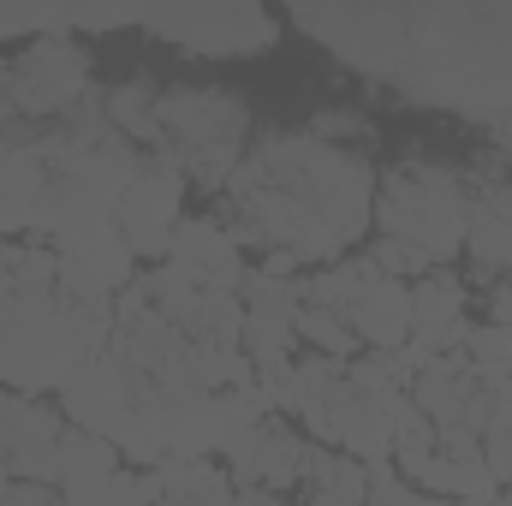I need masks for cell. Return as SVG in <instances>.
Returning a JSON list of instances; mask_svg holds the SVG:
<instances>
[{
  "label": "cell",
  "mask_w": 512,
  "mask_h": 506,
  "mask_svg": "<svg viewBox=\"0 0 512 506\" xmlns=\"http://www.w3.org/2000/svg\"><path fill=\"white\" fill-rule=\"evenodd\" d=\"M376 167L358 149H334L310 131L262 126L227 185V233L256 251H292L298 262H340L370 227Z\"/></svg>",
  "instance_id": "cell-1"
},
{
  "label": "cell",
  "mask_w": 512,
  "mask_h": 506,
  "mask_svg": "<svg viewBox=\"0 0 512 506\" xmlns=\"http://www.w3.org/2000/svg\"><path fill=\"white\" fill-rule=\"evenodd\" d=\"M155 143H167L161 155L185 173V185L227 191L251 143V114L221 84H167L155 102Z\"/></svg>",
  "instance_id": "cell-2"
},
{
  "label": "cell",
  "mask_w": 512,
  "mask_h": 506,
  "mask_svg": "<svg viewBox=\"0 0 512 506\" xmlns=\"http://www.w3.org/2000/svg\"><path fill=\"white\" fill-rule=\"evenodd\" d=\"M370 221L382 227V239H399L417 256H429L435 268H447L465 251V227H471V191L459 167L441 161H399L376 179V209Z\"/></svg>",
  "instance_id": "cell-3"
},
{
  "label": "cell",
  "mask_w": 512,
  "mask_h": 506,
  "mask_svg": "<svg viewBox=\"0 0 512 506\" xmlns=\"http://www.w3.org/2000/svg\"><path fill=\"white\" fill-rule=\"evenodd\" d=\"M292 24L316 42L334 48V60L358 66L364 78H399L411 36H405V6H298Z\"/></svg>",
  "instance_id": "cell-4"
},
{
  "label": "cell",
  "mask_w": 512,
  "mask_h": 506,
  "mask_svg": "<svg viewBox=\"0 0 512 506\" xmlns=\"http://www.w3.org/2000/svg\"><path fill=\"white\" fill-rule=\"evenodd\" d=\"M90 48L78 36H42L12 60V90L6 108L30 126H54L66 120L84 96H90Z\"/></svg>",
  "instance_id": "cell-5"
},
{
  "label": "cell",
  "mask_w": 512,
  "mask_h": 506,
  "mask_svg": "<svg viewBox=\"0 0 512 506\" xmlns=\"http://www.w3.org/2000/svg\"><path fill=\"white\" fill-rule=\"evenodd\" d=\"M149 36L179 42L185 54L233 60V54H268L280 42V18L262 6H179V12H149Z\"/></svg>",
  "instance_id": "cell-6"
},
{
  "label": "cell",
  "mask_w": 512,
  "mask_h": 506,
  "mask_svg": "<svg viewBox=\"0 0 512 506\" xmlns=\"http://www.w3.org/2000/svg\"><path fill=\"white\" fill-rule=\"evenodd\" d=\"M179 209H185V173H179L167 155H149V161L137 167V179L126 185L120 209H114V227H120V239L131 245L137 262H155V268L167 262L173 227L185 221Z\"/></svg>",
  "instance_id": "cell-7"
},
{
  "label": "cell",
  "mask_w": 512,
  "mask_h": 506,
  "mask_svg": "<svg viewBox=\"0 0 512 506\" xmlns=\"http://www.w3.org/2000/svg\"><path fill=\"white\" fill-rule=\"evenodd\" d=\"M465 191H471V227H465V256L483 280H507L512 274V161L501 149H483L465 167Z\"/></svg>",
  "instance_id": "cell-8"
},
{
  "label": "cell",
  "mask_w": 512,
  "mask_h": 506,
  "mask_svg": "<svg viewBox=\"0 0 512 506\" xmlns=\"http://www.w3.org/2000/svg\"><path fill=\"white\" fill-rule=\"evenodd\" d=\"M60 399H66V423L72 429H90V435H102V441H126L131 435V417H137V376H131L120 358H108V352H96V358H84L66 387H60Z\"/></svg>",
  "instance_id": "cell-9"
},
{
  "label": "cell",
  "mask_w": 512,
  "mask_h": 506,
  "mask_svg": "<svg viewBox=\"0 0 512 506\" xmlns=\"http://www.w3.org/2000/svg\"><path fill=\"white\" fill-rule=\"evenodd\" d=\"M66 417L30 393H0V459L12 465V483H54V453H60Z\"/></svg>",
  "instance_id": "cell-10"
},
{
  "label": "cell",
  "mask_w": 512,
  "mask_h": 506,
  "mask_svg": "<svg viewBox=\"0 0 512 506\" xmlns=\"http://www.w3.org/2000/svg\"><path fill=\"white\" fill-rule=\"evenodd\" d=\"M304 447H310L304 429H292L286 417H262L221 465H227L233 489H274V495H292V489H298Z\"/></svg>",
  "instance_id": "cell-11"
},
{
  "label": "cell",
  "mask_w": 512,
  "mask_h": 506,
  "mask_svg": "<svg viewBox=\"0 0 512 506\" xmlns=\"http://www.w3.org/2000/svg\"><path fill=\"white\" fill-rule=\"evenodd\" d=\"M465 310H471V292L453 268H429L423 280H411V340H423L435 358L465 352V340L477 328Z\"/></svg>",
  "instance_id": "cell-12"
},
{
  "label": "cell",
  "mask_w": 512,
  "mask_h": 506,
  "mask_svg": "<svg viewBox=\"0 0 512 506\" xmlns=\"http://www.w3.org/2000/svg\"><path fill=\"white\" fill-rule=\"evenodd\" d=\"M167 262H173V268H185V274H197V280H203V286H215V292H239V286H245V256H239V239H233L221 221H209V215H185V221L173 227Z\"/></svg>",
  "instance_id": "cell-13"
},
{
  "label": "cell",
  "mask_w": 512,
  "mask_h": 506,
  "mask_svg": "<svg viewBox=\"0 0 512 506\" xmlns=\"http://www.w3.org/2000/svg\"><path fill=\"white\" fill-rule=\"evenodd\" d=\"M120 471H126V459H120L114 441H102V435L66 423L60 453H54V489L66 495V506H96L108 489H114Z\"/></svg>",
  "instance_id": "cell-14"
},
{
  "label": "cell",
  "mask_w": 512,
  "mask_h": 506,
  "mask_svg": "<svg viewBox=\"0 0 512 506\" xmlns=\"http://www.w3.org/2000/svg\"><path fill=\"white\" fill-rule=\"evenodd\" d=\"M60 286V256L42 239H0V322L30 304V298H54Z\"/></svg>",
  "instance_id": "cell-15"
},
{
  "label": "cell",
  "mask_w": 512,
  "mask_h": 506,
  "mask_svg": "<svg viewBox=\"0 0 512 506\" xmlns=\"http://www.w3.org/2000/svg\"><path fill=\"white\" fill-rule=\"evenodd\" d=\"M346 322H352V334H358L364 352H399L411 340V286L382 274Z\"/></svg>",
  "instance_id": "cell-16"
},
{
  "label": "cell",
  "mask_w": 512,
  "mask_h": 506,
  "mask_svg": "<svg viewBox=\"0 0 512 506\" xmlns=\"http://www.w3.org/2000/svg\"><path fill=\"white\" fill-rule=\"evenodd\" d=\"M364 483H370V471L358 459H346L340 447H316V441L304 447V465H298L304 506H370Z\"/></svg>",
  "instance_id": "cell-17"
},
{
  "label": "cell",
  "mask_w": 512,
  "mask_h": 506,
  "mask_svg": "<svg viewBox=\"0 0 512 506\" xmlns=\"http://www.w3.org/2000/svg\"><path fill=\"white\" fill-rule=\"evenodd\" d=\"M155 483H161L167 506H233V495H239L227 465H215V459H161Z\"/></svg>",
  "instance_id": "cell-18"
},
{
  "label": "cell",
  "mask_w": 512,
  "mask_h": 506,
  "mask_svg": "<svg viewBox=\"0 0 512 506\" xmlns=\"http://www.w3.org/2000/svg\"><path fill=\"white\" fill-rule=\"evenodd\" d=\"M376 280H382V268L370 262V251L364 256L352 251V256H340V262H328V268H316V274L304 280V304H322V310H334V316H352Z\"/></svg>",
  "instance_id": "cell-19"
},
{
  "label": "cell",
  "mask_w": 512,
  "mask_h": 506,
  "mask_svg": "<svg viewBox=\"0 0 512 506\" xmlns=\"http://www.w3.org/2000/svg\"><path fill=\"white\" fill-rule=\"evenodd\" d=\"M155 102H161V84L149 72H131L120 84L102 90V108H108V126L120 131L126 143H155Z\"/></svg>",
  "instance_id": "cell-20"
},
{
  "label": "cell",
  "mask_w": 512,
  "mask_h": 506,
  "mask_svg": "<svg viewBox=\"0 0 512 506\" xmlns=\"http://www.w3.org/2000/svg\"><path fill=\"white\" fill-rule=\"evenodd\" d=\"M298 346L304 352H322V358H340V364H352L364 352L358 334H352V322L334 316V310H322V304H304L298 310Z\"/></svg>",
  "instance_id": "cell-21"
},
{
  "label": "cell",
  "mask_w": 512,
  "mask_h": 506,
  "mask_svg": "<svg viewBox=\"0 0 512 506\" xmlns=\"http://www.w3.org/2000/svg\"><path fill=\"white\" fill-rule=\"evenodd\" d=\"M310 137H322V143H376V120L370 114H358V108H328V114H316V126Z\"/></svg>",
  "instance_id": "cell-22"
},
{
  "label": "cell",
  "mask_w": 512,
  "mask_h": 506,
  "mask_svg": "<svg viewBox=\"0 0 512 506\" xmlns=\"http://www.w3.org/2000/svg\"><path fill=\"white\" fill-rule=\"evenodd\" d=\"M370 262L382 268L387 280H405V286H411V280H423V274L435 268L429 256H417L411 245H399V239H376V245H370Z\"/></svg>",
  "instance_id": "cell-23"
},
{
  "label": "cell",
  "mask_w": 512,
  "mask_h": 506,
  "mask_svg": "<svg viewBox=\"0 0 512 506\" xmlns=\"http://www.w3.org/2000/svg\"><path fill=\"white\" fill-rule=\"evenodd\" d=\"M364 471H370V483H364V501H370V506H417V501H423V495H417V489L393 471V459H382V465H364Z\"/></svg>",
  "instance_id": "cell-24"
},
{
  "label": "cell",
  "mask_w": 512,
  "mask_h": 506,
  "mask_svg": "<svg viewBox=\"0 0 512 506\" xmlns=\"http://www.w3.org/2000/svg\"><path fill=\"white\" fill-rule=\"evenodd\" d=\"M96 506H161V483H155V471H131L126 465Z\"/></svg>",
  "instance_id": "cell-25"
},
{
  "label": "cell",
  "mask_w": 512,
  "mask_h": 506,
  "mask_svg": "<svg viewBox=\"0 0 512 506\" xmlns=\"http://www.w3.org/2000/svg\"><path fill=\"white\" fill-rule=\"evenodd\" d=\"M483 465H489V477L501 483V489H512V429H489L483 435Z\"/></svg>",
  "instance_id": "cell-26"
},
{
  "label": "cell",
  "mask_w": 512,
  "mask_h": 506,
  "mask_svg": "<svg viewBox=\"0 0 512 506\" xmlns=\"http://www.w3.org/2000/svg\"><path fill=\"white\" fill-rule=\"evenodd\" d=\"M0 506H66V495H60L54 483H12Z\"/></svg>",
  "instance_id": "cell-27"
},
{
  "label": "cell",
  "mask_w": 512,
  "mask_h": 506,
  "mask_svg": "<svg viewBox=\"0 0 512 506\" xmlns=\"http://www.w3.org/2000/svg\"><path fill=\"white\" fill-rule=\"evenodd\" d=\"M233 506H292V501H286V495H274V489H239Z\"/></svg>",
  "instance_id": "cell-28"
},
{
  "label": "cell",
  "mask_w": 512,
  "mask_h": 506,
  "mask_svg": "<svg viewBox=\"0 0 512 506\" xmlns=\"http://www.w3.org/2000/svg\"><path fill=\"white\" fill-rule=\"evenodd\" d=\"M489 137H495L501 155H512V114H495V120H489Z\"/></svg>",
  "instance_id": "cell-29"
},
{
  "label": "cell",
  "mask_w": 512,
  "mask_h": 506,
  "mask_svg": "<svg viewBox=\"0 0 512 506\" xmlns=\"http://www.w3.org/2000/svg\"><path fill=\"white\" fill-rule=\"evenodd\" d=\"M417 506H459V501H435V495H423V501H417Z\"/></svg>",
  "instance_id": "cell-30"
},
{
  "label": "cell",
  "mask_w": 512,
  "mask_h": 506,
  "mask_svg": "<svg viewBox=\"0 0 512 506\" xmlns=\"http://www.w3.org/2000/svg\"><path fill=\"white\" fill-rule=\"evenodd\" d=\"M459 506H495V501H459Z\"/></svg>",
  "instance_id": "cell-31"
}]
</instances>
